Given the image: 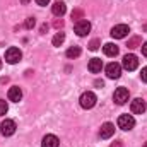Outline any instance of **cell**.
Instances as JSON below:
<instances>
[{
	"label": "cell",
	"mask_w": 147,
	"mask_h": 147,
	"mask_svg": "<svg viewBox=\"0 0 147 147\" xmlns=\"http://www.w3.org/2000/svg\"><path fill=\"white\" fill-rule=\"evenodd\" d=\"M80 106L84 108V110H91V108H94V105H96V101H98V98H96V94L94 92H91V91H86L82 96H80Z\"/></svg>",
	"instance_id": "1"
},
{
	"label": "cell",
	"mask_w": 147,
	"mask_h": 147,
	"mask_svg": "<svg viewBox=\"0 0 147 147\" xmlns=\"http://www.w3.org/2000/svg\"><path fill=\"white\" fill-rule=\"evenodd\" d=\"M21 58H22V53H21L19 48H14V46H12V48H9V50L5 51V62L10 63V65L17 63Z\"/></svg>",
	"instance_id": "2"
},
{
	"label": "cell",
	"mask_w": 147,
	"mask_h": 147,
	"mask_svg": "<svg viewBox=\"0 0 147 147\" xmlns=\"http://www.w3.org/2000/svg\"><path fill=\"white\" fill-rule=\"evenodd\" d=\"M135 127V118L132 115H121L118 118V128L121 130H132Z\"/></svg>",
	"instance_id": "3"
},
{
	"label": "cell",
	"mask_w": 147,
	"mask_h": 147,
	"mask_svg": "<svg viewBox=\"0 0 147 147\" xmlns=\"http://www.w3.org/2000/svg\"><path fill=\"white\" fill-rule=\"evenodd\" d=\"M128 89L127 87H118L116 91H115V94H113V99H115V103L116 105H125L127 101H128Z\"/></svg>",
	"instance_id": "4"
},
{
	"label": "cell",
	"mask_w": 147,
	"mask_h": 147,
	"mask_svg": "<svg viewBox=\"0 0 147 147\" xmlns=\"http://www.w3.org/2000/svg\"><path fill=\"white\" fill-rule=\"evenodd\" d=\"M121 65H123V69H127V70H135V69L139 67V58H137L135 55H125Z\"/></svg>",
	"instance_id": "5"
},
{
	"label": "cell",
	"mask_w": 147,
	"mask_h": 147,
	"mask_svg": "<svg viewBox=\"0 0 147 147\" xmlns=\"http://www.w3.org/2000/svg\"><path fill=\"white\" fill-rule=\"evenodd\" d=\"M106 75L110 77V79H118L120 75H121V65L120 63H115V62H111L106 65Z\"/></svg>",
	"instance_id": "6"
},
{
	"label": "cell",
	"mask_w": 147,
	"mask_h": 147,
	"mask_svg": "<svg viewBox=\"0 0 147 147\" xmlns=\"http://www.w3.org/2000/svg\"><path fill=\"white\" fill-rule=\"evenodd\" d=\"M0 132H2V135H5V137L12 135V134L16 132V121H12V120H3L2 125H0Z\"/></svg>",
	"instance_id": "7"
},
{
	"label": "cell",
	"mask_w": 147,
	"mask_h": 147,
	"mask_svg": "<svg viewBox=\"0 0 147 147\" xmlns=\"http://www.w3.org/2000/svg\"><path fill=\"white\" fill-rule=\"evenodd\" d=\"M128 33H130V29H128V26H127V24H118V26H115V28L111 29V36L116 38V39L125 38Z\"/></svg>",
	"instance_id": "8"
},
{
	"label": "cell",
	"mask_w": 147,
	"mask_h": 147,
	"mask_svg": "<svg viewBox=\"0 0 147 147\" xmlns=\"http://www.w3.org/2000/svg\"><path fill=\"white\" fill-rule=\"evenodd\" d=\"M146 101L144 99H140V98H137V99H134L132 101V105H130V110L134 115H142L144 111H146Z\"/></svg>",
	"instance_id": "9"
},
{
	"label": "cell",
	"mask_w": 147,
	"mask_h": 147,
	"mask_svg": "<svg viewBox=\"0 0 147 147\" xmlns=\"http://www.w3.org/2000/svg\"><path fill=\"white\" fill-rule=\"evenodd\" d=\"M74 29H75L77 36H86V34H89V31H91V24H89L87 21H79Z\"/></svg>",
	"instance_id": "10"
},
{
	"label": "cell",
	"mask_w": 147,
	"mask_h": 147,
	"mask_svg": "<svg viewBox=\"0 0 147 147\" xmlns=\"http://www.w3.org/2000/svg\"><path fill=\"white\" fill-rule=\"evenodd\" d=\"M7 96H9V101H12V103H19V101L22 99V91H21L19 87L14 86V87L9 89V94H7Z\"/></svg>",
	"instance_id": "11"
},
{
	"label": "cell",
	"mask_w": 147,
	"mask_h": 147,
	"mask_svg": "<svg viewBox=\"0 0 147 147\" xmlns=\"http://www.w3.org/2000/svg\"><path fill=\"white\" fill-rule=\"evenodd\" d=\"M115 134V125L113 123H105L99 130V137L101 139H110L111 135Z\"/></svg>",
	"instance_id": "12"
},
{
	"label": "cell",
	"mask_w": 147,
	"mask_h": 147,
	"mask_svg": "<svg viewBox=\"0 0 147 147\" xmlns=\"http://www.w3.org/2000/svg\"><path fill=\"white\" fill-rule=\"evenodd\" d=\"M58 139L55 135H45L43 137V142H41V147H58Z\"/></svg>",
	"instance_id": "13"
},
{
	"label": "cell",
	"mask_w": 147,
	"mask_h": 147,
	"mask_svg": "<svg viewBox=\"0 0 147 147\" xmlns=\"http://www.w3.org/2000/svg\"><path fill=\"white\" fill-rule=\"evenodd\" d=\"M65 10H67V7H65L63 2H55L53 7H51V12H53V16H57V17H62V16L65 14Z\"/></svg>",
	"instance_id": "14"
},
{
	"label": "cell",
	"mask_w": 147,
	"mask_h": 147,
	"mask_svg": "<svg viewBox=\"0 0 147 147\" xmlns=\"http://www.w3.org/2000/svg\"><path fill=\"white\" fill-rule=\"evenodd\" d=\"M103 51H105L106 57H116V55H118V46L113 45V43H106V45L103 46Z\"/></svg>",
	"instance_id": "15"
},
{
	"label": "cell",
	"mask_w": 147,
	"mask_h": 147,
	"mask_svg": "<svg viewBox=\"0 0 147 147\" xmlns=\"http://www.w3.org/2000/svg\"><path fill=\"white\" fill-rule=\"evenodd\" d=\"M101 69H103V62H101L99 58H92V60L89 62V70L92 74L101 72Z\"/></svg>",
	"instance_id": "16"
},
{
	"label": "cell",
	"mask_w": 147,
	"mask_h": 147,
	"mask_svg": "<svg viewBox=\"0 0 147 147\" xmlns=\"http://www.w3.org/2000/svg\"><path fill=\"white\" fill-rule=\"evenodd\" d=\"M65 41V33H62V31H58L55 36H53V46H60L62 43Z\"/></svg>",
	"instance_id": "17"
},
{
	"label": "cell",
	"mask_w": 147,
	"mask_h": 147,
	"mask_svg": "<svg viewBox=\"0 0 147 147\" xmlns=\"http://www.w3.org/2000/svg\"><path fill=\"white\" fill-rule=\"evenodd\" d=\"M79 55H80V48L79 46H72V48L67 50V57L69 58H77Z\"/></svg>",
	"instance_id": "18"
},
{
	"label": "cell",
	"mask_w": 147,
	"mask_h": 147,
	"mask_svg": "<svg viewBox=\"0 0 147 147\" xmlns=\"http://www.w3.org/2000/svg\"><path fill=\"white\" fill-rule=\"evenodd\" d=\"M128 48H137V46H142V39L139 36H135V38H132L130 41H128V45H127Z\"/></svg>",
	"instance_id": "19"
},
{
	"label": "cell",
	"mask_w": 147,
	"mask_h": 147,
	"mask_svg": "<svg viewBox=\"0 0 147 147\" xmlns=\"http://www.w3.org/2000/svg\"><path fill=\"white\" fill-rule=\"evenodd\" d=\"M99 45H101V41H99V39H92V41L89 43V50H92V51H96V50L99 48Z\"/></svg>",
	"instance_id": "20"
},
{
	"label": "cell",
	"mask_w": 147,
	"mask_h": 147,
	"mask_svg": "<svg viewBox=\"0 0 147 147\" xmlns=\"http://www.w3.org/2000/svg\"><path fill=\"white\" fill-rule=\"evenodd\" d=\"M34 24H36L34 17H28V19H26V28H28V29H33V28H34Z\"/></svg>",
	"instance_id": "21"
},
{
	"label": "cell",
	"mask_w": 147,
	"mask_h": 147,
	"mask_svg": "<svg viewBox=\"0 0 147 147\" xmlns=\"http://www.w3.org/2000/svg\"><path fill=\"white\" fill-rule=\"evenodd\" d=\"M7 110H9V106H7V103L0 99V116H2V115H5V113H7Z\"/></svg>",
	"instance_id": "22"
},
{
	"label": "cell",
	"mask_w": 147,
	"mask_h": 147,
	"mask_svg": "<svg viewBox=\"0 0 147 147\" xmlns=\"http://www.w3.org/2000/svg\"><path fill=\"white\" fill-rule=\"evenodd\" d=\"M82 17V10H74L72 12V19H80Z\"/></svg>",
	"instance_id": "23"
},
{
	"label": "cell",
	"mask_w": 147,
	"mask_h": 147,
	"mask_svg": "<svg viewBox=\"0 0 147 147\" xmlns=\"http://www.w3.org/2000/svg\"><path fill=\"white\" fill-rule=\"evenodd\" d=\"M140 77H142V80H144V82H147V67H144V69H142Z\"/></svg>",
	"instance_id": "24"
},
{
	"label": "cell",
	"mask_w": 147,
	"mask_h": 147,
	"mask_svg": "<svg viewBox=\"0 0 147 147\" xmlns=\"http://www.w3.org/2000/svg\"><path fill=\"white\" fill-rule=\"evenodd\" d=\"M38 5H48L50 3V0H36Z\"/></svg>",
	"instance_id": "25"
},
{
	"label": "cell",
	"mask_w": 147,
	"mask_h": 147,
	"mask_svg": "<svg viewBox=\"0 0 147 147\" xmlns=\"http://www.w3.org/2000/svg\"><path fill=\"white\" fill-rule=\"evenodd\" d=\"M142 53H144V57H147V41L142 45Z\"/></svg>",
	"instance_id": "26"
},
{
	"label": "cell",
	"mask_w": 147,
	"mask_h": 147,
	"mask_svg": "<svg viewBox=\"0 0 147 147\" xmlns=\"http://www.w3.org/2000/svg\"><path fill=\"white\" fill-rule=\"evenodd\" d=\"M110 147H121V142H113Z\"/></svg>",
	"instance_id": "27"
},
{
	"label": "cell",
	"mask_w": 147,
	"mask_h": 147,
	"mask_svg": "<svg viewBox=\"0 0 147 147\" xmlns=\"http://www.w3.org/2000/svg\"><path fill=\"white\" fill-rule=\"evenodd\" d=\"M19 2H21V3H24V5H26V3H29V2H31V0H19Z\"/></svg>",
	"instance_id": "28"
},
{
	"label": "cell",
	"mask_w": 147,
	"mask_h": 147,
	"mask_svg": "<svg viewBox=\"0 0 147 147\" xmlns=\"http://www.w3.org/2000/svg\"><path fill=\"white\" fill-rule=\"evenodd\" d=\"M142 147H147V142H146V144H144V146H142Z\"/></svg>",
	"instance_id": "29"
},
{
	"label": "cell",
	"mask_w": 147,
	"mask_h": 147,
	"mask_svg": "<svg viewBox=\"0 0 147 147\" xmlns=\"http://www.w3.org/2000/svg\"><path fill=\"white\" fill-rule=\"evenodd\" d=\"M0 67H2V60H0Z\"/></svg>",
	"instance_id": "30"
}]
</instances>
